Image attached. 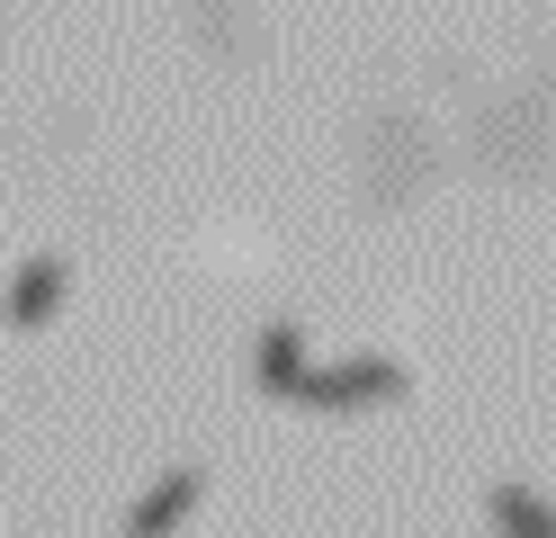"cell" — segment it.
Returning a JSON list of instances; mask_svg holds the SVG:
<instances>
[{
	"label": "cell",
	"instance_id": "obj_2",
	"mask_svg": "<svg viewBox=\"0 0 556 538\" xmlns=\"http://www.w3.org/2000/svg\"><path fill=\"white\" fill-rule=\"evenodd\" d=\"M198 502H206V466H170V476L126 512V538H170V529L198 512Z\"/></svg>",
	"mask_w": 556,
	"mask_h": 538
},
{
	"label": "cell",
	"instance_id": "obj_5",
	"mask_svg": "<svg viewBox=\"0 0 556 538\" xmlns=\"http://www.w3.org/2000/svg\"><path fill=\"white\" fill-rule=\"evenodd\" d=\"M494 529H503V538H547L539 493H530V485H494Z\"/></svg>",
	"mask_w": 556,
	"mask_h": 538
},
{
	"label": "cell",
	"instance_id": "obj_1",
	"mask_svg": "<svg viewBox=\"0 0 556 538\" xmlns=\"http://www.w3.org/2000/svg\"><path fill=\"white\" fill-rule=\"evenodd\" d=\"M305 404H315V413H359V404H387V395H404V368H395V359H332V368H305Z\"/></svg>",
	"mask_w": 556,
	"mask_h": 538
},
{
	"label": "cell",
	"instance_id": "obj_4",
	"mask_svg": "<svg viewBox=\"0 0 556 538\" xmlns=\"http://www.w3.org/2000/svg\"><path fill=\"white\" fill-rule=\"evenodd\" d=\"M305 368H315V359H305V333H296V323H269V333H261V359H252V386H261V395H296Z\"/></svg>",
	"mask_w": 556,
	"mask_h": 538
},
{
	"label": "cell",
	"instance_id": "obj_3",
	"mask_svg": "<svg viewBox=\"0 0 556 538\" xmlns=\"http://www.w3.org/2000/svg\"><path fill=\"white\" fill-rule=\"evenodd\" d=\"M63 287H73V261H54V251H37L18 278H10V323L18 333H37V323L63 305Z\"/></svg>",
	"mask_w": 556,
	"mask_h": 538
}]
</instances>
